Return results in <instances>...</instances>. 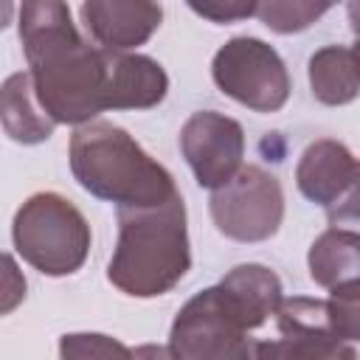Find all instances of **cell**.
<instances>
[{"label":"cell","mask_w":360,"mask_h":360,"mask_svg":"<svg viewBox=\"0 0 360 360\" xmlns=\"http://www.w3.org/2000/svg\"><path fill=\"white\" fill-rule=\"evenodd\" d=\"M17 34L45 112L82 127L110 110V48L82 39L68 0H22Z\"/></svg>","instance_id":"1"},{"label":"cell","mask_w":360,"mask_h":360,"mask_svg":"<svg viewBox=\"0 0 360 360\" xmlns=\"http://www.w3.org/2000/svg\"><path fill=\"white\" fill-rule=\"evenodd\" d=\"M191 267L183 197L158 205L118 208V242L107 264L115 290L132 298H158L174 290Z\"/></svg>","instance_id":"2"},{"label":"cell","mask_w":360,"mask_h":360,"mask_svg":"<svg viewBox=\"0 0 360 360\" xmlns=\"http://www.w3.org/2000/svg\"><path fill=\"white\" fill-rule=\"evenodd\" d=\"M68 160L76 183L93 197L115 202V208L158 205L180 194L172 172L112 121L76 127Z\"/></svg>","instance_id":"3"},{"label":"cell","mask_w":360,"mask_h":360,"mask_svg":"<svg viewBox=\"0 0 360 360\" xmlns=\"http://www.w3.org/2000/svg\"><path fill=\"white\" fill-rule=\"evenodd\" d=\"M11 242L25 264L59 278L82 270L93 233L84 214L68 197L59 191H37L17 208Z\"/></svg>","instance_id":"4"},{"label":"cell","mask_w":360,"mask_h":360,"mask_svg":"<svg viewBox=\"0 0 360 360\" xmlns=\"http://www.w3.org/2000/svg\"><path fill=\"white\" fill-rule=\"evenodd\" d=\"M250 326L222 284L191 295L172 321L169 352L180 360L253 357Z\"/></svg>","instance_id":"5"},{"label":"cell","mask_w":360,"mask_h":360,"mask_svg":"<svg viewBox=\"0 0 360 360\" xmlns=\"http://www.w3.org/2000/svg\"><path fill=\"white\" fill-rule=\"evenodd\" d=\"M214 84L253 112H278L292 90L284 59L259 37H233L211 59Z\"/></svg>","instance_id":"6"},{"label":"cell","mask_w":360,"mask_h":360,"mask_svg":"<svg viewBox=\"0 0 360 360\" xmlns=\"http://www.w3.org/2000/svg\"><path fill=\"white\" fill-rule=\"evenodd\" d=\"M208 211L222 236L248 245L264 242L284 222V188L273 172L242 163L228 183L211 191Z\"/></svg>","instance_id":"7"},{"label":"cell","mask_w":360,"mask_h":360,"mask_svg":"<svg viewBox=\"0 0 360 360\" xmlns=\"http://www.w3.org/2000/svg\"><path fill=\"white\" fill-rule=\"evenodd\" d=\"M298 191L326 211L329 225L360 222V160L335 138L312 141L295 166Z\"/></svg>","instance_id":"8"},{"label":"cell","mask_w":360,"mask_h":360,"mask_svg":"<svg viewBox=\"0 0 360 360\" xmlns=\"http://www.w3.org/2000/svg\"><path fill=\"white\" fill-rule=\"evenodd\" d=\"M180 152L202 188L228 183L245 158V129L236 118L217 110H197L180 127Z\"/></svg>","instance_id":"9"},{"label":"cell","mask_w":360,"mask_h":360,"mask_svg":"<svg viewBox=\"0 0 360 360\" xmlns=\"http://www.w3.org/2000/svg\"><path fill=\"white\" fill-rule=\"evenodd\" d=\"M278 340H264L253 346V357H304V360H335L354 357V346L343 343L329 323L326 301L292 295L281 298L276 309Z\"/></svg>","instance_id":"10"},{"label":"cell","mask_w":360,"mask_h":360,"mask_svg":"<svg viewBox=\"0 0 360 360\" xmlns=\"http://www.w3.org/2000/svg\"><path fill=\"white\" fill-rule=\"evenodd\" d=\"M82 22L101 48L135 51L160 28L163 6L160 0H84Z\"/></svg>","instance_id":"11"},{"label":"cell","mask_w":360,"mask_h":360,"mask_svg":"<svg viewBox=\"0 0 360 360\" xmlns=\"http://www.w3.org/2000/svg\"><path fill=\"white\" fill-rule=\"evenodd\" d=\"M169 93L163 65L146 53L112 51L110 56V110H149Z\"/></svg>","instance_id":"12"},{"label":"cell","mask_w":360,"mask_h":360,"mask_svg":"<svg viewBox=\"0 0 360 360\" xmlns=\"http://www.w3.org/2000/svg\"><path fill=\"white\" fill-rule=\"evenodd\" d=\"M0 121H3V132L22 146H34L42 143L53 135L56 121L45 112V107L37 98L34 90V79L28 70L11 73L3 82L0 90Z\"/></svg>","instance_id":"13"},{"label":"cell","mask_w":360,"mask_h":360,"mask_svg":"<svg viewBox=\"0 0 360 360\" xmlns=\"http://www.w3.org/2000/svg\"><path fill=\"white\" fill-rule=\"evenodd\" d=\"M219 284L236 301V307H239L245 323L250 326V332L264 326L267 318L276 315V309L284 298L281 278L276 276V270H270L267 264H256V262L231 267L219 278Z\"/></svg>","instance_id":"14"},{"label":"cell","mask_w":360,"mask_h":360,"mask_svg":"<svg viewBox=\"0 0 360 360\" xmlns=\"http://www.w3.org/2000/svg\"><path fill=\"white\" fill-rule=\"evenodd\" d=\"M307 270L309 278L326 290L349 278H360V233L340 225L326 228L309 245Z\"/></svg>","instance_id":"15"},{"label":"cell","mask_w":360,"mask_h":360,"mask_svg":"<svg viewBox=\"0 0 360 360\" xmlns=\"http://www.w3.org/2000/svg\"><path fill=\"white\" fill-rule=\"evenodd\" d=\"M309 90L315 101L326 107H343L357 98L360 93V76L352 56V48L346 45H323L309 56L307 65Z\"/></svg>","instance_id":"16"},{"label":"cell","mask_w":360,"mask_h":360,"mask_svg":"<svg viewBox=\"0 0 360 360\" xmlns=\"http://www.w3.org/2000/svg\"><path fill=\"white\" fill-rule=\"evenodd\" d=\"M338 0H256V14L273 34H301L318 22Z\"/></svg>","instance_id":"17"},{"label":"cell","mask_w":360,"mask_h":360,"mask_svg":"<svg viewBox=\"0 0 360 360\" xmlns=\"http://www.w3.org/2000/svg\"><path fill=\"white\" fill-rule=\"evenodd\" d=\"M326 312L332 332L343 343H360V278H349L343 284L329 287Z\"/></svg>","instance_id":"18"},{"label":"cell","mask_w":360,"mask_h":360,"mask_svg":"<svg viewBox=\"0 0 360 360\" xmlns=\"http://www.w3.org/2000/svg\"><path fill=\"white\" fill-rule=\"evenodd\" d=\"M59 354L62 357H129L135 354V349L118 343L110 335H98V332H70L62 335L59 340Z\"/></svg>","instance_id":"19"},{"label":"cell","mask_w":360,"mask_h":360,"mask_svg":"<svg viewBox=\"0 0 360 360\" xmlns=\"http://www.w3.org/2000/svg\"><path fill=\"white\" fill-rule=\"evenodd\" d=\"M186 6L214 25H231L256 14V0H186Z\"/></svg>","instance_id":"20"},{"label":"cell","mask_w":360,"mask_h":360,"mask_svg":"<svg viewBox=\"0 0 360 360\" xmlns=\"http://www.w3.org/2000/svg\"><path fill=\"white\" fill-rule=\"evenodd\" d=\"M6 278H3V315H8L22 298H25V278H22V273L17 270V262H14V256L11 253H6Z\"/></svg>","instance_id":"21"},{"label":"cell","mask_w":360,"mask_h":360,"mask_svg":"<svg viewBox=\"0 0 360 360\" xmlns=\"http://www.w3.org/2000/svg\"><path fill=\"white\" fill-rule=\"evenodd\" d=\"M346 14H349V25H352L354 37L360 39V0H349L346 3Z\"/></svg>","instance_id":"22"},{"label":"cell","mask_w":360,"mask_h":360,"mask_svg":"<svg viewBox=\"0 0 360 360\" xmlns=\"http://www.w3.org/2000/svg\"><path fill=\"white\" fill-rule=\"evenodd\" d=\"M352 56H354V65H357V76H360V39L352 45Z\"/></svg>","instance_id":"23"}]
</instances>
